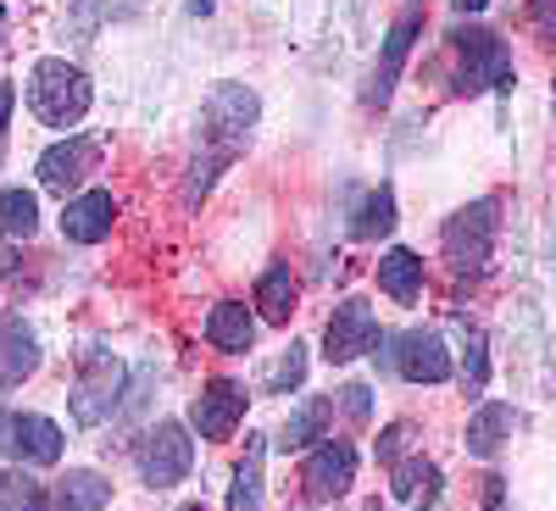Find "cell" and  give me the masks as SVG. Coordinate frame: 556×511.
I'll return each instance as SVG.
<instances>
[{"instance_id": "obj_2", "label": "cell", "mask_w": 556, "mask_h": 511, "mask_svg": "<svg viewBox=\"0 0 556 511\" xmlns=\"http://www.w3.org/2000/svg\"><path fill=\"white\" fill-rule=\"evenodd\" d=\"M495 234H501V201L484 195V201H468L462 212L445 217L440 228V245H445V261L456 278H479L495 256Z\"/></svg>"}, {"instance_id": "obj_5", "label": "cell", "mask_w": 556, "mask_h": 511, "mask_svg": "<svg viewBox=\"0 0 556 511\" xmlns=\"http://www.w3.org/2000/svg\"><path fill=\"white\" fill-rule=\"evenodd\" d=\"M256 117H262L256 89H245V84L228 78V84H212V95H206V106H201V133L212 139V151L240 156V145L251 139Z\"/></svg>"}, {"instance_id": "obj_33", "label": "cell", "mask_w": 556, "mask_h": 511, "mask_svg": "<svg viewBox=\"0 0 556 511\" xmlns=\"http://www.w3.org/2000/svg\"><path fill=\"white\" fill-rule=\"evenodd\" d=\"M12 106H17V89H12V84H0V128L12 123Z\"/></svg>"}, {"instance_id": "obj_22", "label": "cell", "mask_w": 556, "mask_h": 511, "mask_svg": "<svg viewBox=\"0 0 556 511\" xmlns=\"http://www.w3.org/2000/svg\"><path fill=\"white\" fill-rule=\"evenodd\" d=\"M390 495L395 500H412L417 511H424L434 495H440V468L424 456H412V461H395V478H390Z\"/></svg>"}, {"instance_id": "obj_19", "label": "cell", "mask_w": 556, "mask_h": 511, "mask_svg": "<svg viewBox=\"0 0 556 511\" xmlns=\"http://www.w3.org/2000/svg\"><path fill=\"white\" fill-rule=\"evenodd\" d=\"M262 461H267V439L251 434L240 468H235V484H228V511H267V495H262Z\"/></svg>"}, {"instance_id": "obj_38", "label": "cell", "mask_w": 556, "mask_h": 511, "mask_svg": "<svg viewBox=\"0 0 556 511\" xmlns=\"http://www.w3.org/2000/svg\"><path fill=\"white\" fill-rule=\"evenodd\" d=\"M0 34H7V7H0ZM0 44H7V39H0Z\"/></svg>"}, {"instance_id": "obj_30", "label": "cell", "mask_w": 556, "mask_h": 511, "mask_svg": "<svg viewBox=\"0 0 556 511\" xmlns=\"http://www.w3.org/2000/svg\"><path fill=\"white\" fill-rule=\"evenodd\" d=\"M340 411L351 417V423H367V417H374V389H367V384H345L340 389Z\"/></svg>"}, {"instance_id": "obj_1", "label": "cell", "mask_w": 556, "mask_h": 511, "mask_svg": "<svg viewBox=\"0 0 556 511\" xmlns=\"http://www.w3.org/2000/svg\"><path fill=\"white\" fill-rule=\"evenodd\" d=\"M89 101H96V84L84 78V67L62 62V56H45L34 62V78H28V106L45 128H73L84 123Z\"/></svg>"}, {"instance_id": "obj_39", "label": "cell", "mask_w": 556, "mask_h": 511, "mask_svg": "<svg viewBox=\"0 0 556 511\" xmlns=\"http://www.w3.org/2000/svg\"><path fill=\"white\" fill-rule=\"evenodd\" d=\"M367 511H384V500H367Z\"/></svg>"}, {"instance_id": "obj_41", "label": "cell", "mask_w": 556, "mask_h": 511, "mask_svg": "<svg viewBox=\"0 0 556 511\" xmlns=\"http://www.w3.org/2000/svg\"><path fill=\"white\" fill-rule=\"evenodd\" d=\"M495 511H501V506H495Z\"/></svg>"}, {"instance_id": "obj_27", "label": "cell", "mask_w": 556, "mask_h": 511, "mask_svg": "<svg viewBox=\"0 0 556 511\" xmlns=\"http://www.w3.org/2000/svg\"><path fill=\"white\" fill-rule=\"evenodd\" d=\"M0 511H45V489L28 473H0Z\"/></svg>"}, {"instance_id": "obj_7", "label": "cell", "mask_w": 556, "mask_h": 511, "mask_svg": "<svg viewBox=\"0 0 556 511\" xmlns=\"http://www.w3.org/2000/svg\"><path fill=\"white\" fill-rule=\"evenodd\" d=\"M0 456L28 461V468H51V461H62V429L39 411H12L0 417Z\"/></svg>"}, {"instance_id": "obj_8", "label": "cell", "mask_w": 556, "mask_h": 511, "mask_svg": "<svg viewBox=\"0 0 556 511\" xmlns=\"http://www.w3.org/2000/svg\"><path fill=\"white\" fill-rule=\"evenodd\" d=\"M351 478H356V445H345V439L312 445L306 468H301V495L312 506H329V500H340L351 489Z\"/></svg>"}, {"instance_id": "obj_32", "label": "cell", "mask_w": 556, "mask_h": 511, "mask_svg": "<svg viewBox=\"0 0 556 511\" xmlns=\"http://www.w3.org/2000/svg\"><path fill=\"white\" fill-rule=\"evenodd\" d=\"M529 7H534V28L551 39L556 34V0H529Z\"/></svg>"}, {"instance_id": "obj_25", "label": "cell", "mask_w": 556, "mask_h": 511, "mask_svg": "<svg viewBox=\"0 0 556 511\" xmlns=\"http://www.w3.org/2000/svg\"><path fill=\"white\" fill-rule=\"evenodd\" d=\"M0 234L7 240H34L39 234V201L28 190H0Z\"/></svg>"}, {"instance_id": "obj_14", "label": "cell", "mask_w": 556, "mask_h": 511, "mask_svg": "<svg viewBox=\"0 0 556 511\" xmlns=\"http://www.w3.org/2000/svg\"><path fill=\"white\" fill-rule=\"evenodd\" d=\"M39 373V334L23 311H0V384H28Z\"/></svg>"}, {"instance_id": "obj_18", "label": "cell", "mask_w": 556, "mask_h": 511, "mask_svg": "<svg viewBox=\"0 0 556 511\" xmlns=\"http://www.w3.org/2000/svg\"><path fill=\"white\" fill-rule=\"evenodd\" d=\"M513 429H518V411L513 406H501V400L479 406L473 423H468V456H479V461L501 456V445L513 439Z\"/></svg>"}, {"instance_id": "obj_29", "label": "cell", "mask_w": 556, "mask_h": 511, "mask_svg": "<svg viewBox=\"0 0 556 511\" xmlns=\"http://www.w3.org/2000/svg\"><path fill=\"white\" fill-rule=\"evenodd\" d=\"M462 384H468V395H479L490 384V350H484V334L468 329V356H462Z\"/></svg>"}, {"instance_id": "obj_24", "label": "cell", "mask_w": 556, "mask_h": 511, "mask_svg": "<svg viewBox=\"0 0 556 511\" xmlns=\"http://www.w3.org/2000/svg\"><path fill=\"white\" fill-rule=\"evenodd\" d=\"M390 228H395V190H390V183H379V190L362 201V212L351 217V234L356 240H384Z\"/></svg>"}, {"instance_id": "obj_11", "label": "cell", "mask_w": 556, "mask_h": 511, "mask_svg": "<svg viewBox=\"0 0 556 511\" xmlns=\"http://www.w3.org/2000/svg\"><path fill=\"white\" fill-rule=\"evenodd\" d=\"M240 417H245V384H235V379H212L190 406V423L201 439H228L240 429Z\"/></svg>"}, {"instance_id": "obj_26", "label": "cell", "mask_w": 556, "mask_h": 511, "mask_svg": "<svg viewBox=\"0 0 556 511\" xmlns=\"http://www.w3.org/2000/svg\"><path fill=\"white\" fill-rule=\"evenodd\" d=\"M235 162L228 151H206V156H195L190 162V173H184V206H195V201H206V190L217 183V173Z\"/></svg>"}, {"instance_id": "obj_21", "label": "cell", "mask_w": 556, "mask_h": 511, "mask_svg": "<svg viewBox=\"0 0 556 511\" xmlns=\"http://www.w3.org/2000/svg\"><path fill=\"white\" fill-rule=\"evenodd\" d=\"M256 311H262L267 322H290V311H295V272H290L285 261H273V267L256 278Z\"/></svg>"}, {"instance_id": "obj_15", "label": "cell", "mask_w": 556, "mask_h": 511, "mask_svg": "<svg viewBox=\"0 0 556 511\" xmlns=\"http://www.w3.org/2000/svg\"><path fill=\"white\" fill-rule=\"evenodd\" d=\"M112 222H117V201L112 190H89V195H73L67 212H62V234L73 245H96L112 234Z\"/></svg>"}, {"instance_id": "obj_12", "label": "cell", "mask_w": 556, "mask_h": 511, "mask_svg": "<svg viewBox=\"0 0 556 511\" xmlns=\"http://www.w3.org/2000/svg\"><path fill=\"white\" fill-rule=\"evenodd\" d=\"M395 373L406 384H445L451 379V350L434 329H412L395 340Z\"/></svg>"}, {"instance_id": "obj_13", "label": "cell", "mask_w": 556, "mask_h": 511, "mask_svg": "<svg viewBox=\"0 0 556 511\" xmlns=\"http://www.w3.org/2000/svg\"><path fill=\"white\" fill-rule=\"evenodd\" d=\"M417 28H424V7H401V17L390 23V34H384V51H379V67H374V89H367V101H390L395 95V78H401V67H406V56H412V39H417Z\"/></svg>"}, {"instance_id": "obj_10", "label": "cell", "mask_w": 556, "mask_h": 511, "mask_svg": "<svg viewBox=\"0 0 556 511\" xmlns=\"http://www.w3.org/2000/svg\"><path fill=\"white\" fill-rule=\"evenodd\" d=\"M379 334V322H374V306L367 301H340L334 317H329V329H323V356H329L334 367L356 361L367 345H374Z\"/></svg>"}, {"instance_id": "obj_31", "label": "cell", "mask_w": 556, "mask_h": 511, "mask_svg": "<svg viewBox=\"0 0 556 511\" xmlns=\"http://www.w3.org/2000/svg\"><path fill=\"white\" fill-rule=\"evenodd\" d=\"M412 439V423H390L384 434H379V461H384V468H395V461H401V445Z\"/></svg>"}, {"instance_id": "obj_23", "label": "cell", "mask_w": 556, "mask_h": 511, "mask_svg": "<svg viewBox=\"0 0 556 511\" xmlns=\"http://www.w3.org/2000/svg\"><path fill=\"white\" fill-rule=\"evenodd\" d=\"M323 429H329V400H301L290 411V423L278 429V445H285V450H306V445L323 439Z\"/></svg>"}, {"instance_id": "obj_17", "label": "cell", "mask_w": 556, "mask_h": 511, "mask_svg": "<svg viewBox=\"0 0 556 511\" xmlns=\"http://www.w3.org/2000/svg\"><path fill=\"white\" fill-rule=\"evenodd\" d=\"M379 290H384L390 301L412 306L417 295H424V256L406 251V245L384 251V256H379Z\"/></svg>"}, {"instance_id": "obj_4", "label": "cell", "mask_w": 556, "mask_h": 511, "mask_svg": "<svg viewBox=\"0 0 556 511\" xmlns=\"http://www.w3.org/2000/svg\"><path fill=\"white\" fill-rule=\"evenodd\" d=\"M128 389V367L106 350V345H84L78 350V384H73V423L78 429H96L117 411Z\"/></svg>"}, {"instance_id": "obj_40", "label": "cell", "mask_w": 556, "mask_h": 511, "mask_svg": "<svg viewBox=\"0 0 556 511\" xmlns=\"http://www.w3.org/2000/svg\"><path fill=\"white\" fill-rule=\"evenodd\" d=\"M184 511H206V506H201V500H195V506H184Z\"/></svg>"}, {"instance_id": "obj_6", "label": "cell", "mask_w": 556, "mask_h": 511, "mask_svg": "<svg viewBox=\"0 0 556 511\" xmlns=\"http://www.w3.org/2000/svg\"><path fill=\"white\" fill-rule=\"evenodd\" d=\"M190 461H195V439L184 423H173V417H162V423L146 429V439L134 445V468L139 478H146L151 489H173L190 478Z\"/></svg>"}, {"instance_id": "obj_37", "label": "cell", "mask_w": 556, "mask_h": 511, "mask_svg": "<svg viewBox=\"0 0 556 511\" xmlns=\"http://www.w3.org/2000/svg\"><path fill=\"white\" fill-rule=\"evenodd\" d=\"M0 272H12V256H7V245H0Z\"/></svg>"}, {"instance_id": "obj_35", "label": "cell", "mask_w": 556, "mask_h": 511, "mask_svg": "<svg viewBox=\"0 0 556 511\" xmlns=\"http://www.w3.org/2000/svg\"><path fill=\"white\" fill-rule=\"evenodd\" d=\"M451 7H456V12H484L490 0H451Z\"/></svg>"}, {"instance_id": "obj_36", "label": "cell", "mask_w": 556, "mask_h": 511, "mask_svg": "<svg viewBox=\"0 0 556 511\" xmlns=\"http://www.w3.org/2000/svg\"><path fill=\"white\" fill-rule=\"evenodd\" d=\"M190 12H195V17H206V12H212V0H190Z\"/></svg>"}, {"instance_id": "obj_9", "label": "cell", "mask_w": 556, "mask_h": 511, "mask_svg": "<svg viewBox=\"0 0 556 511\" xmlns=\"http://www.w3.org/2000/svg\"><path fill=\"white\" fill-rule=\"evenodd\" d=\"M96 167H101V145H96V139H89V133H67V139H56V145L39 156V183L51 195H73Z\"/></svg>"}, {"instance_id": "obj_20", "label": "cell", "mask_w": 556, "mask_h": 511, "mask_svg": "<svg viewBox=\"0 0 556 511\" xmlns=\"http://www.w3.org/2000/svg\"><path fill=\"white\" fill-rule=\"evenodd\" d=\"M106 500H112V478L89 473V468H73V473L56 484V495H51V511H101Z\"/></svg>"}, {"instance_id": "obj_28", "label": "cell", "mask_w": 556, "mask_h": 511, "mask_svg": "<svg viewBox=\"0 0 556 511\" xmlns=\"http://www.w3.org/2000/svg\"><path fill=\"white\" fill-rule=\"evenodd\" d=\"M301 379H306V345H295V340H290V350L273 361L267 389H273V395H290V389H301Z\"/></svg>"}, {"instance_id": "obj_16", "label": "cell", "mask_w": 556, "mask_h": 511, "mask_svg": "<svg viewBox=\"0 0 556 511\" xmlns=\"http://www.w3.org/2000/svg\"><path fill=\"white\" fill-rule=\"evenodd\" d=\"M206 340L228 356H245L256 345V317L245 311V301H217L206 311Z\"/></svg>"}, {"instance_id": "obj_34", "label": "cell", "mask_w": 556, "mask_h": 511, "mask_svg": "<svg viewBox=\"0 0 556 511\" xmlns=\"http://www.w3.org/2000/svg\"><path fill=\"white\" fill-rule=\"evenodd\" d=\"M484 500H490V511L501 506V473H490V478H484Z\"/></svg>"}, {"instance_id": "obj_3", "label": "cell", "mask_w": 556, "mask_h": 511, "mask_svg": "<svg viewBox=\"0 0 556 511\" xmlns=\"http://www.w3.org/2000/svg\"><path fill=\"white\" fill-rule=\"evenodd\" d=\"M451 51L462 56V73H456V95H479V89H513L518 73H513V51L501 44V34H490L484 23H462L451 28Z\"/></svg>"}]
</instances>
